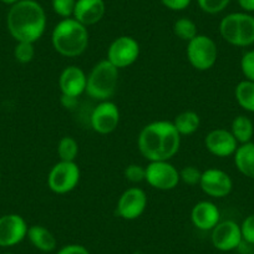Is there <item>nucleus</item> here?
I'll return each instance as SVG.
<instances>
[{
	"mask_svg": "<svg viewBox=\"0 0 254 254\" xmlns=\"http://www.w3.org/2000/svg\"><path fill=\"white\" fill-rule=\"evenodd\" d=\"M119 76L120 70L107 59L99 61L87 75L85 94L99 102L111 100L119 86Z\"/></svg>",
	"mask_w": 254,
	"mask_h": 254,
	"instance_id": "nucleus-4",
	"label": "nucleus"
},
{
	"mask_svg": "<svg viewBox=\"0 0 254 254\" xmlns=\"http://www.w3.org/2000/svg\"><path fill=\"white\" fill-rule=\"evenodd\" d=\"M241 70L246 80L254 82V49L243 54L241 59Z\"/></svg>",
	"mask_w": 254,
	"mask_h": 254,
	"instance_id": "nucleus-30",
	"label": "nucleus"
},
{
	"mask_svg": "<svg viewBox=\"0 0 254 254\" xmlns=\"http://www.w3.org/2000/svg\"><path fill=\"white\" fill-rule=\"evenodd\" d=\"M211 241L214 248L221 252H231L239 248L243 242L241 224L231 219L221 221L211 231Z\"/></svg>",
	"mask_w": 254,
	"mask_h": 254,
	"instance_id": "nucleus-14",
	"label": "nucleus"
},
{
	"mask_svg": "<svg viewBox=\"0 0 254 254\" xmlns=\"http://www.w3.org/2000/svg\"><path fill=\"white\" fill-rule=\"evenodd\" d=\"M0 180H1V173H0Z\"/></svg>",
	"mask_w": 254,
	"mask_h": 254,
	"instance_id": "nucleus-39",
	"label": "nucleus"
},
{
	"mask_svg": "<svg viewBox=\"0 0 254 254\" xmlns=\"http://www.w3.org/2000/svg\"><path fill=\"white\" fill-rule=\"evenodd\" d=\"M199 187L204 194L212 198H224L233 190V181L226 171L208 168L202 172Z\"/></svg>",
	"mask_w": 254,
	"mask_h": 254,
	"instance_id": "nucleus-12",
	"label": "nucleus"
},
{
	"mask_svg": "<svg viewBox=\"0 0 254 254\" xmlns=\"http://www.w3.org/2000/svg\"><path fill=\"white\" fill-rule=\"evenodd\" d=\"M236 101L244 111L254 114V82L242 80L234 89Z\"/></svg>",
	"mask_w": 254,
	"mask_h": 254,
	"instance_id": "nucleus-23",
	"label": "nucleus"
},
{
	"mask_svg": "<svg viewBox=\"0 0 254 254\" xmlns=\"http://www.w3.org/2000/svg\"><path fill=\"white\" fill-rule=\"evenodd\" d=\"M190 221L199 231H212L221 222V211L211 201L197 202L190 211Z\"/></svg>",
	"mask_w": 254,
	"mask_h": 254,
	"instance_id": "nucleus-17",
	"label": "nucleus"
},
{
	"mask_svg": "<svg viewBox=\"0 0 254 254\" xmlns=\"http://www.w3.org/2000/svg\"><path fill=\"white\" fill-rule=\"evenodd\" d=\"M105 13L106 4L104 0H76L72 18L87 28L100 23Z\"/></svg>",
	"mask_w": 254,
	"mask_h": 254,
	"instance_id": "nucleus-18",
	"label": "nucleus"
},
{
	"mask_svg": "<svg viewBox=\"0 0 254 254\" xmlns=\"http://www.w3.org/2000/svg\"><path fill=\"white\" fill-rule=\"evenodd\" d=\"M172 122L181 136H190L201 126V117L197 112L188 110L178 114Z\"/></svg>",
	"mask_w": 254,
	"mask_h": 254,
	"instance_id": "nucleus-22",
	"label": "nucleus"
},
{
	"mask_svg": "<svg viewBox=\"0 0 254 254\" xmlns=\"http://www.w3.org/2000/svg\"><path fill=\"white\" fill-rule=\"evenodd\" d=\"M232 135L237 140L239 145L252 142L254 135V124L246 115H238L233 119L231 125Z\"/></svg>",
	"mask_w": 254,
	"mask_h": 254,
	"instance_id": "nucleus-21",
	"label": "nucleus"
},
{
	"mask_svg": "<svg viewBox=\"0 0 254 254\" xmlns=\"http://www.w3.org/2000/svg\"><path fill=\"white\" fill-rule=\"evenodd\" d=\"M87 75L81 67L76 65H70L61 71L59 76V87L61 95L80 97L86 91Z\"/></svg>",
	"mask_w": 254,
	"mask_h": 254,
	"instance_id": "nucleus-16",
	"label": "nucleus"
},
{
	"mask_svg": "<svg viewBox=\"0 0 254 254\" xmlns=\"http://www.w3.org/2000/svg\"><path fill=\"white\" fill-rule=\"evenodd\" d=\"M147 203V194L142 188H127L117 201L116 213L125 221H135L145 213Z\"/></svg>",
	"mask_w": 254,
	"mask_h": 254,
	"instance_id": "nucleus-10",
	"label": "nucleus"
},
{
	"mask_svg": "<svg viewBox=\"0 0 254 254\" xmlns=\"http://www.w3.org/2000/svg\"><path fill=\"white\" fill-rule=\"evenodd\" d=\"M120 110L115 102L111 100L107 101H100L92 110L90 116V124L92 130L99 135H109L112 133L119 127Z\"/></svg>",
	"mask_w": 254,
	"mask_h": 254,
	"instance_id": "nucleus-11",
	"label": "nucleus"
},
{
	"mask_svg": "<svg viewBox=\"0 0 254 254\" xmlns=\"http://www.w3.org/2000/svg\"><path fill=\"white\" fill-rule=\"evenodd\" d=\"M29 226L25 219L16 213L0 217V247L9 248L21 243L28 236Z\"/></svg>",
	"mask_w": 254,
	"mask_h": 254,
	"instance_id": "nucleus-13",
	"label": "nucleus"
},
{
	"mask_svg": "<svg viewBox=\"0 0 254 254\" xmlns=\"http://www.w3.org/2000/svg\"><path fill=\"white\" fill-rule=\"evenodd\" d=\"M46 24L45 10L36 0H19L10 6L6 15V28L16 43L35 44L45 33Z\"/></svg>",
	"mask_w": 254,
	"mask_h": 254,
	"instance_id": "nucleus-2",
	"label": "nucleus"
},
{
	"mask_svg": "<svg viewBox=\"0 0 254 254\" xmlns=\"http://www.w3.org/2000/svg\"><path fill=\"white\" fill-rule=\"evenodd\" d=\"M77 99H79V97H72V96H66V95H61L60 102H61V105L65 107V109L72 110L76 107Z\"/></svg>",
	"mask_w": 254,
	"mask_h": 254,
	"instance_id": "nucleus-35",
	"label": "nucleus"
},
{
	"mask_svg": "<svg viewBox=\"0 0 254 254\" xmlns=\"http://www.w3.org/2000/svg\"><path fill=\"white\" fill-rule=\"evenodd\" d=\"M56 254H90V252L81 244H67L59 249Z\"/></svg>",
	"mask_w": 254,
	"mask_h": 254,
	"instance_id": "nucleus-34",
	"label": "nucleus"
},
{
	"mask_svg": "<svg viewBox=\"0 0 254 254\" xmlns=\"http://www.w3.org/2000/svg\"><path fill=\"white\" fill-rule=\"evenodd\" d=\"M0 1H1V3L3 4H6V5H13V4H15V3H18L19 0H0Z\"/></svg>",
	"mask_w": 254,
	"mask_h": 254,
	"instance_id": "nucleus-37",
	"label": "nucleus"
},
{
	"mask_svg": "<svg viewBox=\"0 0 254 254\" xmlns=\"http://www.w3.org/2000/svg\"><path fill=\"white\" fill-rule=\"evenodd\" d=\"M145 181L158 190H172L180 185V171L170 161H152L146 166Z\"/></svg>",
	"mask_w": 254,
	"mask_h": 254,
	"instance_id": "nucleus-9",
	"label": "nucleus"
},
{
	"mask_svg": "<svg viewBox=\"0 0 254 254\" xmlns=\"http://www.w3.org/2000/svg\"><path fill=\"white\" fill-rule=\"evenodd\" d=\"M3 254H14V253H10V252H6V253H3Z\"/></svg>",
	"mask_w": 254,
	"mask_h": 254,
	"instance_id": "nucleus-38",
	"label": "nucleus"
},
{
	"mask_svg": "<svg viewBox=\"0 0 254 254\" xmlns=\"http://www.w3.org/2000/svg\"><path fill=\"white\" fill-rule=\"evenodd\" d=\"M187 59L192 67L198 71H207L216 65L218 48L216 41L207 35L198 34L187 43Z\"/></svg>",
	"mask_w": 254,
	"mask_h": 254,
	"instance_id": "nucleus-6",
	"label": "nucleus"
},
{
	"mask_svg": "<svg viewBox=\"0 0 254 254\" xmlns=\"http://www.w3.org/2000/svg\"><path fill=\"white\" fill-rule=\"evenodd\" d=\"M14 58L20 64H29L35 58V46L34 43L18 41L14 48Z\"/></svg>",
	"mask_w": 254,
	"mask_h": 254,
	"instance_id": "nucleus-26",
	"label": "nucleus"
},
{
	"mask_svg": "<svg viewBox=\"0 0 254 254\" xmlns=\"http://www.w3.org/2000/svg\"><path fill=\"white\" fill-rule=\"evenodd\" d=\"M219 34L226 43L238 48L254 44V16L249 13H231L219 23Z\"/></svg>",
	"mask_w": 254,
	"mask_h": 254,
	"instance_id": "nucleus-5",
	"label": "nucleus"
},
{
	"mask_svg": "<svg viewBox=\"0 0 254 254\" xmlns=\"http://www.w3.org/2000/svg\"><path fill=\"white\" fill-rule=\"evenodd\" d=\"M182 136L172 121L158 120L146 125L137 137L141 155L148 161H170L181 147Z\"/></svg>",
	"mask_w": 254,
	"mask_h": 254,
	"instance_id": "nucleus-1",
	"label": "nucleus"
},
{
	"mask_svg": "<svg viewBox=\"0 0 254 254\" xmlns=\"http://www.w3.org/2000/svg\"><path fill=\"white\" fill-rule=\"evenodd\" d=\"M238 4L244 13H254V0H238Z\"/></svg>",
	"mask_w": 254,
	"mask_h": 254,
	"instance_id": "nucleus-36",
	"label": "nucleus"
},
{
	"mask_svg": "<svg viewBox=\"0 0 254 254\" xmlns=\"http://www.w3.org/2000/svg\"><path fill=\"white\" fill-rule=\"evenodd\" d=\"M202 177V171L194 166H186L180 171V180L187 186H199Z\"/></svg>",
	"mask_w": 254,
	"mask_h": 254,
	"instance_id": "nucleus-29",
	"label": "nucleus"
},
{
	"mask_svg": "<svg viewBox=\"0 0 254 254\" xmlns=\"http://www.w3.org/2000/svg\"><path fill=\"white\" fill-rule=\"evenodd\" d=\"M192 0H161V3L167 9L173 11H182L190 6Z\"/></svg>",
	"mask_w": 254,
	"mask_h": 254,
	"instance_id": "nucleus-33",
	"label": "nucleus"
},
{
	"mask_svg": "<svg viewBox=\"0 0 254 254\" xmlns=\"http://www.w3.org/2000/svg\"><path fill=\"white\" fill-rule=\"evenodd\" d=\"M140 56V44L130 35L115 39L107 49V60L117 69H126L137 61Z\"/></svg>",
	"mask_w": 254,
	"mask_h": 254,
	"instance_id": "nucleus-8",
	"label": "nucleus"
},
{
	"mask_svg": "<svg viewBox=\"0 0 254 254\" xmlns=\"http://www.w3.org/2000/svg\"><path fill=\"white\" fill-rule=\"evenodd\" d=\"M241 231L243 242L254 246V213L249 214L248 217L244 218V221L241 224Z\"/></svg>",
	"mask_w": 254,
	"mask_h": 254,
	"instance_id": "nucleus-32",
	"label": "nucleus"
},
{
	"mask_svg": "<svg viewBox=\"0 0 254 254\" xmlns=\"http://www.w3.org/2000/svg\"><path fill=\"white\" fill-rule=\"evenodd\" d=\"M204 146H206L207 151L216 157L226 158L234 155L239 143L237 142L229 130L214 128L207 133L206 138H204Z\"/></svg>",
	"mask_w": 254,
	"mask_h": 254,
	"instance_id": "nucleus-15",
	"label": "nucleus"
},
{
	"mask_svg": "<svg viewBox=\"0 0 254 254\" xmlns=\"http://www.w3.org/2000/svg\"><path fill=\"white\" fill-rule=\"evenodd\" d=\"M76 5V0H51L54 13L63 19L72 18Z\"/></svg>",
	"mask_w": 254,
	"mask_h": 254,
	"instance_id": "nucleus-27",
	"label": "nucleus"
},
{
	"mask_svg": "<svg viewBox=\"0 0 254 254\" xmlns=\"http://www.w3.org/2000/svg\"><path fill=\"white\" fill-rule=\"evenodd\" d=\"M125 178L132 183H140L145 181L146 177V167L137 165V163H131L127 166L124 171Z\"/></svg>",
	"mask_w": 254,
	"mask_h": 254,
	"instance_id": "nucleus-31",
	"label": "nucleus"
},
{
	"mask_svg": "<svg viewBox=\"0 0 254 254\" xmlns=\"http://www.w3.org/2000/svg\"><path fill=\"white\" fill-rule=\"evenodd\" d=\"M89 30L74 18L59 21L51 33V44L59 55L77 58L89 48Z\"/></svg>",
	"mask_w": 254,
	"mask_h": 254,
	"instance_id": "nucleus-3",
	"label": "nucleus"
},
{
	"mask_svg": "<svg viewBox=\"0 0 254 254\" xmlns=\"http://www.w3.org/2000/svg\"><path fill=\"white\" fill-rule=\"evenodd\" d=\"M58 156L60 161L75 162L79 155V142L72 136H64L58 143Z\"/></svg>",
	"mask_w": 254,
	"mask_h": 254,
	"instance_id": "nucleus-24",
	"label": "nucleus"
},
{
	"mask_svg": "<svg viewBox=\"0 0 254 254\" xmlns=\"http://www.w3.org/2000/svg\"><path fill=\"white\" fill-rule=\"evenodd\" d=\"M173 33L178 39L188 43L198 35V29L196 23L190 18H180L173 24Z\"/></svg>",
	"mask_w": 254,
	"mask_h": 254,
	"instance_id": "nucleus-25",
	"label": "nucleus"
},
{
	"mask_svg": "<svg viewBox=\"0 0 254 254\" xmlns=\"http://www.w3.org/2000/svg\"><path fill=\"white\" fill-rule=\"evenodd\" d=\"M26 238L36 249L45 252V253L55 251L56 247H58V241H56V237L54 236L53 232L49 231L46 227L40 226V224L29 227Z\"/></svg>",
	"mask_w": 254,
	"mask_h": 254,
	"instance_id": "nucleus-19",
	"label": "nucleus"
},
{
	"mask_svg": "<svg viewBox=\"0 0 254 254\" xmlns=\"http://www.w3.org/2000/svg\"><path fill=\"white\" fill-rule=\"evenodd\" d=\"M197 3L202 11L214 15L222 13L229 5L231 0H197Z\"/></svg>",
	"mask_w": 254,
	"mask_h": 254,
	"instance_id": "nucleus-28",
	"label": "nucleus"
},
{
	"mask_svg": "<svg viewBox=\"0 0 254 254\" xmlns=\"http://www.w3.org/2000/svg\"><path fill=\"white\" fill-rule=\"evenodd\" d=\"M80 178H81V172L76 162L59 161L49 172L48 186L54 193L66 194L77 187Z\"/></svg>",
	"mask_w": 254,
	"mask_h": 254,
	"instance_id": "nucleus-7",
	"label": "nucleus"
},
{
	"mask_svg": "<svg viewBox=\"0 0 254 254\" xmlns=\"http://www.w3.org/2000/svg\"><path fill=\"white\" fill-rule=\"evenodd\" d=\"M233 158L239 173L254 180V142L239 145L234 152Z\"/></svg>",
	"mask_w": 254,
	"mask_h": 254,
	"instance_id": "nucleus-20",
	"label": "nucleus"
}]
</instances>
